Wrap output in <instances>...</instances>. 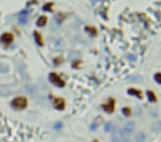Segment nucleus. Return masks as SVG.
Segmentation results:
<instances>
[{
    "mask_svg": "<svg viewBox=\"0 0 161 142\" xmlns=\"http://www.w3.org/2000/svg\"><path fill=\"white\" fill-rule=\"evenodd\" d=\"M50 81L52 82V84L56 85L57 87H64V85H65L64 81H63V79H62L57 74L51 73L50 74Z\"/></svg>",
    "mask_w": 161,
    "mask_h": 142,
    "instance_id": "obj_2",
    "label": "nucleus"
},
{
    "mask_svg": "<svg viewBox=\"0 0 161 142\" xmlns=\"http://www.w3.org/2000/svg\"><path fill=\"white\" fill-rule=\"evenodd\" d=\"M11 105L14 109H24L28 105V101L24 97H17L12 100Z\"/></svg>",
    "mask_w": 161,
    "mask_h": 142,
    "instance_id": "obj_1",
    "label": "nucleus"
},
{
    "mask_svg": "<svg viewBox=\"0 0 161 142\" xmlns=\"http://www.w3.org/2000/svg\"><path fill=\"white\" fill-rule=\"evenodd\" d=\"M1 41L5 43L6 45H9L11 42L13 41V35L9 32H6L1 35Z\"/></svg>",
    "mask_w": 161,
    "mask_h": 142,
    "instance_id": "obj_4",
    "label": "nucleus"
},
{
    "mask_svg": "<svg viewBox=\"0 0 161 142\" xmlns=\"http://www.w3.org/2000/svg\"><path fill=\"white\" fill-rule=\"evenodd\" d=\"M121 142H130V140H123Z\"/></svg>",
    "mask_w": 161,
    "mask_h": 142,
    "instance_id": "obj_19",
    "label": "nucleus"
},
{
    "mask_svg": "<svg viewBox=\"0 0 161 142\" xmlns=\"http://www.w3.org/2000/svg\"><path fill=\"white\" fill-rule=\"evenodd\" d=\"M34 37H35V40H37V42L40 44V45H43V41H42V37H41V34L39 32H34Z\"/></svg>",
    "mask_w": 161,
    "mask_h": 142,
    "instance_id": "obj_12",
    "label": "nucleus"
},
{
    "mask_svg": "<svg viewBox=\"0 0 161 142\" xmlns=\"http://www.w3.org/2000/svg\"><path fill=\"white\" fill-rule=\"evenodd\" d=\"M129 94H131V95H138V97H141L140 96V93L137 92L136 89H129Z\"/></svg>",
    "mask_w": 161,
    "mask_h": 142,
    "instance_id": "obj_15",
    "label": "nucleus"
},
{
    "mask_svg": "<svg viewBox=\"0 0 161 142\" xmlns=\"http://www.w3.org/2000/svg\"><path fill=\"white\" fill-rule=\"evenodd\" d=\"M46 21H48V19H46L45 16H42V17H40L39 20H38V25H39V27H44L46 24Z\"/></svg>",
    "mask_w": 161,
    "mask_h": 142,
    "instance_id": "obj_10",
    "label": "nucleus"
},
{
    "mask_svg": "<svg viewBox=\"0 0 161 142\" xmlns=\"http://www.w3.org/2000/svg\"><path fill=\"white\" fill-rule=\"evenodd\" d=\"M54 107L59 110H63L65 107V102L62 98H55L54 99Z\"/></svg>",
    "mask_w": 161,
    "mask_h": 142,
    "instance_id": "obj_6",
    "label": "nucleus"
},
{
    "mask_svg": "<svg viewBox=\"0 0 161 142\" xmlns=\"http://www.w3.org/2000/svg\"><path fill=\"white\" fill-rule=\"evenodd\" d=\"M133 130H135V124H133V121H128V122H126V124L124 126V131H123V132L127 133V134H130V133H133Z\"/></svg>",
    "mask_w": 161,
    "mask_h": 142,
    "instance_id": "obj_5",
    "label": "nucleus"
},
{
    "mask_svg": "<svg viewBox=\"0 0 161 142\" xmlns=\"http://www.w3.org/2000/svg\"><path fill=\"white\" fill-rule=\"evenodd\" d=\"M103 108L105 111H108V112H113L114 110V101H111V104H106V105H103Z\"/></svg>",
    "mask_w": 161,
    "mask_h": 142,
    "instance_id": "obj_9",
    "label": "nucleus"
},
{
    "mask_svg": "<svg viewBox=\"0 0 161 142\" xmlns=\"http://www.w3.org/2000/svg\"><path fill=\"white\" fill-rule=\"evenodd\" d=\"M111 122H107L105 124V127H104V131L108 132V131H111Z\"/></svg>",
    "mask_w": 161,
    "mask_h": 142,
    "instance_id": "obj_14",
    "label": "nucleus"
},
{
    "mask_svg": "<svg viewBox=\"0 0 161 142\" xmlns=\"http://www.w3.org/2000/svg\"><path fill=\"white\" fill-rule=\"evenodd\" d=\"M24 89H26L27 94L31 95V96H34V95L37 94V87H35L34 85H27Z\"/></svg>",
    "mask_w": 161,
    "mask_h": 142,
    "instance_id": "obj_7",
    "label": "nucleus"
},
{
    "mask_svg": "<svg viewBox=\"0 0 161 142\" xmlns=\"http://www.w3.org/2000/svg\"><path fill=\"white\" fill-rule=\"evenodd\" d=\"M161 129V124L159 121H157V122H155V124L151 126V130L152 131H155V132H159Z\"/></svg>",
    "mask_w": 161,
    "mask_h": 142,
    "instance_id": "obj_11",
    "label": "nucleus"
},
{
    "mask_svg": "<svg viewBox=\"0 0 161 142\" xmlns=\"http://www.w3.org/2000/svg\"><path fill=\"white\" fill-rule=\"evenodd\" d=\"M123 136H124V132L120 129H116L111 133V140L113 142H120V140L123 139Z\"/></svg>",
    "mask_w": 161,
    "mask_h": 142,
    "instance_id": "obj_3",
    "label": "nucleus"
},
{
    "mask_svg": "<svg viewBox=\"0 0 161 142\" xmlns=\"http://www.w3.org/2000/svg\"><path fill=\"white\" fill-rule=\"evenodd\" d=\"M146 141V134L141 131L136 133V142H145Z\"/></svg>",
    "mask_w": 161,
    "mask_h": 142,
    "instance_id": "obj_8",
    "label": "nucleus"
},
{
    "mask_svg": "<svg viewBox=\"0 0 161 142\" xmlns=\"http://www.w3.org/2000/svg\"><path fill=\"white\" fill-rule=\"evenodd\" d=\"M123 112H124L125 116H129V115H130V110H129L128 108H124V109H123Z\"/></svg>",
    "mask_w": 161,
    "mask_h": 142,
    "instance_id": "obj_16",
    "label": "nucleus"
},
{
    "mask_svg": "<svg viewBox=\"0 0 161 142\" xmlns=\"http://www.w3.org/2000/svg\"><path fill=\"white\" fill-rule=\"evenodd\" d=\"M155 79H156V82L157 83H160L161 82V79H160V74L158 73L155 75Z\"/></svg>",
    "mask_w": 161,
    "mask_h": 142,
    "instance_id": "obj_17",
    "label": "nucleus"
},
{
    "mask_svg": "<svg viewBox=\"0 0 161 142\" xmlns=\"http://www.w3.org/2000/svg\"><path fill=\"white\" fill-rule=\"evenodd\" d=\"M62 127V124H54V129H59V128H61Z\"/></svg>",
    "mask_w": 161,
    "mask_h": 142,
    "instance_id": "obj_18",
    "label": "nucleus"
},
{
    "mask_svg": "<svg viewBox=\"0 0 161 142\" xmlns=\"http://www.w3.org/2000/svg\"><path fill=\"white\" fill-rule=\"evenodd\" d=\"M148 97H149V100L150 101H156V97H155V94L151 92H148L147 93Z\"/></svg>",
    "mask_w": 161,
    "mask_h": 142,
    "instance_id": "obj_13",
    "label": "nucleus"
}]
</instances>
